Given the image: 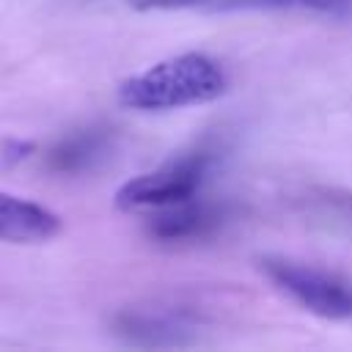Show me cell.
I'll return each mask as SVG.
<instances>
[{
    "label": "cell",
    "mask_w": 352,
    "mask_h": 352,
    "mask_svg": "<svg viewBox=\"0 0 352 352\" xmlns=\"http://www.w3.org/2000/svg\"><path fill=\"white\" fill-rule=\"evenodd\" d=\"M228 88L226 69L204 55L184 52L165 58L146 72L124 80L118 85V102L129 110H179L192 104H206L223 96Z\"/></svg>",
    "instance_id": "obj_1"
},
{
    "label": "cell",
    "mask_w": 352,
    "mask_h": 352,
    "mask_svg": "<svg viewBox=\"0 0 352 352\" xmlns=\"http://www.w3.org/2000/svg\"><path fill=\"white\" fill-rule=\"evenodd\" d=\"M209 168H212V151L198 148V151L182 154L179 160H170L157 170H148L124 182L116 192V206L124 212L162 209V206L195 198Z\"/></svg>",
    "instance_id": "obj_2"
},
{
    "label": "cell",
    "mask_w": 352,
    "mask_h": 352,
    "mask_svg": "<svg viewBox=\"0 0 352 352\" xmlns=\"http://www.w3.org/2000/svg\"><path fill=\"white\" fill-rule=\"evenodd\" d=\"M261 270L280 292L311 314L324 319H352V280L283 256L261 258Z\"/></svg>",
    "instance_id": "obj_3"
},
{
    "label": "cell",
    "mask_w": 352,
    "mask_h": 352,
    "mask_svg": "<svg viewBox=\"0 0 352 352\" xmlns=\"http://www.w3.org/2000/svg\"><path fill=\"white\" fill-rule=\"evenodd\" d=\"M226 220V209L217 204H192L190 198L182 204L162 206L160 214L148 220V234L160 242H190L204 239L217 231Z\"/></svg>",
    "instance_id": "obj_4"
},
{
    "label": "cell",
    "mask_w": 352,
    "mask_h": 352,
    "mask_svg": "<svg viewBox=\"0 0 352 352\" xmlns=\"http://www.w3.org/2000/svg\"><path fill=\"white\" fill-rule=\"evenodd\" d=\"M60 231V217L47 206L0 192V242H41Z\"/></svg>",
    "instance_id": "obj_5"
},
{
    "label": "cell",
    "mask_w": 352,
    "mask_h": 352,
    "mask_svg": "<svg viewBox=\"0 0 352 352\" xmlns=\"http://www.w3.org/2000/svg\"><path fill=\"white\" fill-rule=\"evenodd\" d=\"M113 327L129 344H143V346L182 344V333L190 330V324L176 311H165V308H126L116 316Z\"/></svg>",
    "instance_id": "obj_6"
},
{
    "label": "cell",
    "mask_w": 352,
    "mask_h": 352,
    "mask_svg": "<svg viewBox=\"0 0 352 352\" xmlns=\"http://www.w3.org/2000/svg\"><path fill=\"white\" fill-rule=\"evenodd\" d=\"M110 151L107 129H80L63 138L47 157V165L58 173H82L102 162Z\"/></svg>",
    "instance_id": "obj_7"
},
{
    "label": "cell",
    "mask_w": 352,
    "mask_h": 352,
    "mask_svg": "<svg viewBox=\"0 0 352 352\" xmlns=\"http://www.w3.org/2000/svg\"><path fill=\"white\" fill-rule=\"evenodd\" d=\"M239 8H267V11H311L333 19L352 16V0H220L214 11H239Z\"/></svg>",
    "instance_id": "obj_8"
},
{
    "label": "cell",
    "mask_w": 352,
    "mask_h": 352,
    "mask_svg": "<svg viewBox=\"0 0 352 352\" xmlns=\"http://www.w3.org/2000/svg\"><path fill=\"white\" fill-rule=\"evenodd\" d=\"M138 11H176V8H195V6H209L217 8L220 0H126Z\"/></svg>",
    "instance_id": "obj_9"
}]
</instances>
